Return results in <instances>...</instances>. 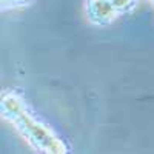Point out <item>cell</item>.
Instances as JSON below:
<instances>
[{
  "label": "cell",
  "mask_w": 154,
  "mask_h": 154,
  "mask_svg": "<svg viewBox=\"0 0 154 154\" xmlns=\"http://www.w3.org/2000/svg\"><path fill=\"white\" fill-rule=\"evenodd\" d=\"M31 0H2L3 8H12V6H20V5H26Z\"/></svg>",
  "instance_id": "cell-4"
},
{
  "label": "cell",
  "mask_w": 154,
  "mask_h": 154,
  "mask_svg": "<svg viewBox=\"0 0 154 154\" xmlns=\"http://www.w3.org/2000/svg\"><path fill=\"white\" fill-rule=\"evenodd\" d=\"M111 2H112V5L116 6V9L119 11V14H122V12L131 11V9L136 6L137 0H111Z\"/></svg>",
  "instance_id": "cell-3"
},
{
  "label": "cell",
  "mask_w": 154,
  "mask_h": 154,
  "mask_svg": "<svg viewBox=\"0 0 154 154\" xmlns=\"http://www.w3.org/2000/svg\"><path fill=\"white\" fill-rule=\"evenodd\" d=\"M86 14L96 25H108L117 17L119 11L116 9L111 0H88Z\"/></svg>",
  "instance_id": "cell-2"
},
{
  "label": "cell",
  "mask_w": 154,
  "mask_h": 154,
  "mask_svg": "<svg viewBox=\"0 0 154 154\" xmlns=\"http://www.w3.org/2000/svg\"><path fill=\"white\" fill-rule=\"evenodd\" d=\"M2 111L8 119L14 122L20 133L26 137V140L38 149L45 152H63L65 145L51 133L46 126H43L35 117L25 109L23 102L17 96H6L2 102Z\"/></svg>",
  "instance_id": "cell-1"
}]
</instances>
